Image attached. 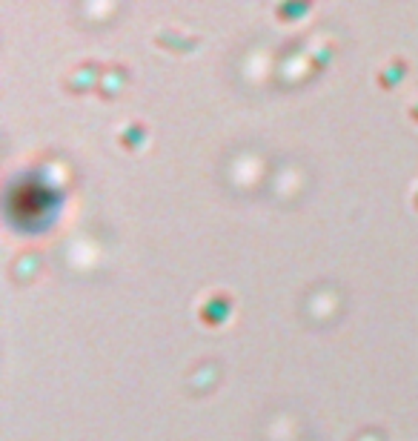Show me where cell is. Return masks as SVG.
<instances>
[{
  "label": "cell",
  "mask_w": 418,
  "mask_h": 441,
  "mask_svg": "<svg viewBox=\"0 0 418 441\" xmlns=\"http://www.w3.org/2000/svg\"><path fill=\"white\" fill-rule=\"evenodd\" d=\"M141 135H144V126H141V124H132V126H129V132H123V135H121V140H123L126 146H132L135 140H141Z\"/></svg>",
  "instance_id": "6da1fadb"
}]
</instances>
